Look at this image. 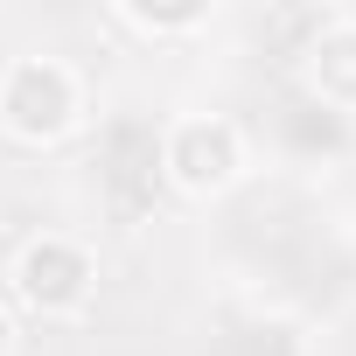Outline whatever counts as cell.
<instances>
[{
	"instance_id": "6da1fadb",
	"label": "cell",
	"mask_w": 356,
	"mask_h": 356,
	"mask_svg": "<svg viewBox=\"0 0 356 356\" xmlns=\"http://www.w3.org/2000/svg\"><path fill=\"white\" fill-rule=\"evenodd\" d=\"M245 266L273 293L266 307L286 314V321L335 314L356 293V238L335 217H314V210H273L266 231L245 245Z\"/></svg>"
},
{
	"instance_id": "7a4b0ae2",
	"label": "cell",
	"mask_w": 356,
	"mask_h": 356,
	"mask_svg": "<svg viewBox=\"0 0 356 356\" xmlns=\"http://www.w3.org/2000/svg\"><path fill=\"white\" fill-rule=\"evenodd\" d=\"M161 175L189 203H224L252 175V133L231 112H175L161 126Z\"/></svg>"
},
{
	"instance_id": "3957f363",
	"label": "cell",
	"mask_w": 356,
	"mask_h": 356,
	"mask_svg": "<svg viewBox=\"0 0 356 356\" xmlns=\"http://www.w3.org/2000/svg\"><path fill=\"white\" fill-rule=\"evenodd\" d=\"M91 119V84L63 56H8L0 63V133L22 147H56Z\"/></svg>"
},
{
	"instance_id": "277c9868",
	"label": "cell",
	"mask_w": 356,
	"mask_h": 356,
	"mask_svg": "<svg viewBox=\"0 0 356 356\" xmlns=\"http://www.w3.org/2000/svg\"><path fill=\"white\" fill-rule=\"evenodd\" d=\"M161 112H140V105H119L98 119L91 133V189L105 203V217L133 224L147 217V203L168 189V175H161Z\"/></svg>"
},
{
	"instance_id": "5b68a950",
	"label": "cell",
	"mask_w": 356,
	"mask_h": 356,
	"mask_svg": "<svg viewBox=\"0 0 356 356\" xmlns=\"http://www.w3.org/2000/svg\"><path fill=\"white\" fill-rule=\"evenodd\" d=\"M8 286H15V300H22L29 314H42V321H77V314H91V300H98V252H91L77 231H42V238H29V245L15 252Z\"/></svg>"
},
{
	"instance_id": "8992f818",
	"label": "cell",
	"mask_w": 356,
	"mask_h": 356,
	"mask_svg": "<svg viewBox=\"0 0 356 356\" xmlns=\"http://www.w3.org/2000/svg\"><path fill=\"white\" fill-rule=\"evenodd\" d=\"M259 140L286 161V168H342L356 154V119L335 112L328 98H314L307 84H280L273 112L259 119Z\"/></svg>"
},
{
	"instance_id": "52a82bcc",
	"label": "cell",
	"mask_w": 356,
	"mask_h": 356,
	"mask_svg": "<svg viewBox=\"0 0 356 356\" xmlns=\"http://www.w3.org/2000/svg\"><path fill=\"white\" fill-rule=\"evenodd\" d=\"M189 356H307V328L273 307H231V314L203 321Z\"/></svg>"
},
{
	"instance_id": "ba28073f",
	"label": "cell",
	"mask_w": 356,
	"mask_h": 356,
	"mask_svg": "<svg viewBox=\"0 0 356 356\" xmlns=\"http://www.w3.org/2000/svg\"><path fill=\"white\" fill-rule=\"evenodd\" d=\"M314 98H328L335 112L356 119V15H321L314 35L300 42V77Z\"/></svg>"
},
{
	"instance_id": "9c48e42d",
	"label": "cell",
	"mask_w": 356,
	"mask_h": 356,
	"mask_svg": "<svg viewBox=\"0 0 356 356\" xmlns=\"http://www.w3.org/2000/svg\"><path fill=\"white\" fill-rule=\"evenodd\" d=\"M112 22L119 29H140V35H154V42H175V35H196V29H210V8H112Z\"/></svg>"
},
{
	"instance_id": "30bf717a",
	"label": "cell",
	"mask_w": 356,
	"mask_h": 356,
	"mask_svg": "<svg viewBox=\"0 0 356 356\" xmlns=\"http://www.w3.org/2000/svg\"><path fill=\"white\" fill-rule=\"evenodd\" d=\"M0 356H15V314L0 307Z\"/></svg>"
}]
</instances>
